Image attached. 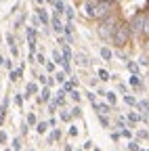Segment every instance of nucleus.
<instances>
[{"label": "nucleus", "mask_w": 149, "mask_h": 151, "mask_svg": "<svg viewBox=\"0 0 149 151\" xmlns=\"http://www.w3.org/2000/svg\"><path fill=\"white\" fill-rule=\"evenodd\" d=\"M99 122H101L103 128H109V120H107V116H99Z\"/></svg>", "instance_id": "26"}, {"label": "nucleus", "mask_w": 149, "mask_h": 151, "mask_svg": "<svg viewBox=\"0 0 149 151\" xmlns=\"http://www.w3.org/2000/svg\"><path fill=\"white\" fill-rule=\"evenodd\" d=\"M92 107H95V111L99 113V116H107V113L111 111V105L109 103H95Z\"/></svg>", "instance_id": "6"}, {"label": "nucleus", "mask_w": 149, "mask_h": 151, "mask_svg": "<svg viewBox=\"0 0 149 151\" xmlns=\"http://www.w3.org/2000/svg\"><path fill=\"white\" fill-rule=\"evenodd\" d=\"M141 120H143V118L139 116V113H135V111L128 113V122H130V124H137V122H141Z\"/></svg>", "instance_id": "16"}, {"label": "nucleus", "mask_w": 149, "mask_h": 151, "mask_svg": "<svg viewBox=\"0 0 149 151\" xmlns=\"http://www.w3.org/2000/svg\"><path fill=\"white\" fill-rule=\"evenodd\" d=\"M86 97H88V101H90L92 105H95V103H97V99H95V92H86Z\"/></svg>", "instance_id": "39"}, {"label": "nucleus", "mask_w": 149, "mask_h": 151, "mask_svg": "<svg viewBox=\"0 0 149 151\" xmlns=\"http://www.w3.org/2000/svg\"><path fill=\"white\" fill-rule=\"evenodd\" d=\"M40 103H46V101H50V88L48 86H44L42 90H40V99H38Z\"/></svg>", "instance_id": "9"}, {"label": "nucleus", "mask_w": 149, "mask_h": 151, "mask_svg": "<svg viewBox=\"0 0 149 151\" xmlns=\"http://www.w3.org/2000/svg\"><path fill=\"white\" fill-rule=\"evenodd\" d=\"M34 94H38V84L36 82H30L25 86V97H34Z\"/></svg>", "instance_id": "8"}, {"label": "nucleus", "mask_w": 149, "mask_h": 151, "mask_svg": "<svg viewBox=\"0 0 149 151\" xmlns=\"http://www.w3.org/2000/svg\"><path fill=\"white\" fill-rule=\"evenodd\" d=\"M4 151H11V149H4Z\"/></svg>", "instance_id": "51"}, {"label": "nucleus", "mask_w": 149, "mask_h": 151, "mask_svg": "<svg viewBox=\"0 0 149 151\" xmlns=\"http://www.w3.org/2000/svg\"><path fill=\"white\" fill-rule=\"evenodd\" d=\"M59 139H61V130H59V128H53L50 137H48V143H53V141H59Z\"/></svg>", "instance_id": "14"}, {"label": "nucleus", "mask_w": 149, "mask_h": 151, "mask_svg": "<svg viewBox=\"0 0 149 151\" xmlns=\"http://www.w3.org/2000/svg\"><path fill=\"white\" fill-rule=\"evenodd\" d=\"M55 9H57V11H55V15H61V13H65V4L61 2V0H57V2H55Z\"/></svg>", "instance_id": "20"}, {"label": "nucleus", "mask_w": 149, "mask_h": 151, "mask_svg": "<svg viewBox=\"0 0 149 151\" xmlns=\"http://www.w3.org/2000/svg\"><path fill=\"white\" fill-rule=\"evenodd\" d=\"M145 151H149V149H145Z\"/></svg>", "instance_id": "52"}, {"label": "nucleus", "mask_w": 149, "mask_h": 151, "mask_svg": "<svg viewBox=\"0 0 149 151\" xmlns=\"http://www.w3.org/2000/svg\"><path fill=\"white\" fill-rule=\"evenodd\" d=\"M78 151H82V149H78Z\"/></svg>", "instance_id": "53"}, {"label": "nucleus", "mask_w": 149, "mask_h": 151, "mask_svg": "<svg viewBox=\"0 0 149 151\" xmlns=\"http://www.w3.org/2000/svg\"><path fill=\"white\" fill-rule=\"evenodd\" d=\"M147 137H149V134H147L145 130H141V132H139V139H147Z\"/></svg>", "instance_id": "44"}, {"label": "nucleus", "mask_w": 149, "mask_h": 151, "mask_svg": "<svg viewBox=\"0 0 149 151\" xmlns=\"http://www.w3.org/2000/svg\"><path fill=\"white\" fill-rule=\"evenodd\" d=\"M15 103H17V107H23V97L21 94H15Z\"/></svg>", "instance_id": "32"}, {"label": "nucleus", "mask_w": 149, "mask_h": 151, "mask_svg": "<svg viewBox=\"0 0 149 151\" xmlns=\"http://www.w3.org/2000/svg\"><path fill=\"white\" fill-rule=\"evenodd\" d=\"M69 94H71V99H73V101H76V103H80V92H78L76 88H73V90H71Z\"/></svg>", "instance_id": "27"}, {"label": "nucleus", "mask_w": 149, "mask_h": 151, "mask_svg": "<svg viewBox=\"0 0 149 151\" xmlns=\"http://www.w3.org/2000/svg\"><path fill=\"white\" fill-rule=\"evenodd\" d=\"M65 15H67V19H69V21H71V19H73V9H69V6H65Z\"/></svg>", "instance_id": "36"}, {"label": "nucleus", "mask_w": 149, "mask_h": 151, "mask_svg": "<svg viewBox=\"0 0 149 151\" xmlns=\"http://www.w3.org/2000/svg\"><path fill=\"white\" fill-rule=\"evenodd\" d=\"M80 113H82V109H80V107L76 105V107H73V109H71V118H78V116H80Z\"/></svg>", "instance_id": "33"}, {"label": "nucleus", "mask_w": 149, "mask_h": 151, "mask_svg": "<svg viewBox=\"0 0 149 151\" xmlns=\"http://www.w3.org/2000/svg\"><path fill=\"white\" fill-rule=\"evenodd\" d=\"M128 149H130V151H139V143H137V141H130V143H128Z\"/></svg>", "instance_id": "28"}, {"label": "nucleus", "mask_w": 149, "mask_h": 151, "mask_svg": "<svg viewBox=\"0 0 149 151\" xmlns=\"http://www.w3.org/2000/svg\"><path fill=\"white\" fill-rule=\"evenodd\" d=\"M48 80H50V78H46V76H38V82H40V84H46V86H48Z\"/></svg>", "instance_id": "38"}, {"label": "nucleus", "mask_w": 149, "mask_h": 151, "mask_svg": "<svg viewBox=\"0 0 149 151\" xmlns=\"http://www.w3.org/2000/svg\"><path fill=\"white\" fill-rule=\"evenodd\" d=\"M76 63H78V65H88L86 55H78V57H76Z\"/></svg>", "instance_id": "25"}, {"label": "nucleus", "mask_w": 149, "mask_h": 151, "mask_svg": "<svg viewBox=\"0 0 149 151\" xmlns=\"http://www.w3.org/2000/svg\"><path fill=\"white\" fill-rule=\"evenodd\" d=\"M128 71H132L135 76H139V65L135 61H128Z\"/></svg>", "instance_id": "23"}, {"label": "nucleus", "mask_w": 149, "mask_h": 151, "mask_svg": "<svg viewBox=\"0 0 149 151\" xmlns=\"http://www.w3.org/2000/svg\"><path fill=\"white\" fill-rule=\"evenodd\" d=\"M6 42H9V46L13 48V46H17L15 44V38H13V34H6Z\"/></svg>", "instance_id": "29"}, {"label": "nucleus", "mask_w": 149, "mask_h": 151, "mask_svg": "<svg viewBox=\"0 0 149 151\" xmlns=\"http://www.w3.org/2000/svg\"><path fill=\"white\" fill-rule=\"evenodd\" d=\"M101 57H103L105 61H111V57H114V52H111V48L103 46V48H101Z\"/></svg>", "instance_id": "13"}, {"label": "nucleus", "mask_w": 149, "mask_h": 151, "mask_svg": "<svg viewBox=\"0 0 149 151\" xmlns=\"http://www.w3.org/2000/svg\"><path fill=\"white\" fill-rule=\"evenodd\" d=\"M21 73H23V65H19L17 69H11V82H17L21 78Z\"/></svg>", "instance_id": "10"}, {"label": "nucleus", "mask_w": 149, "mask_h": 151, "mask_svg": "<svg viewBox=\"0 0 149 151\" xmlns=\"http://www.w3.org/2000/svg\"><path fill=\"white\" fill-rule=\"evenodd\" d=\"M120 21H122V19L118 17L116 11L109 13L105 19H101V21H99V36H101V38H111V34L116 32V27H118Z\"/></svg>", "instance_id": "3"}, {"label": "nucleus", "mask_w": 149, "mask_h": 151, "mask_svg": "<svg viewBox=\"0 0 149 151\" xmlns=\"http://www.w3.org/2000/svg\"><path fill=\"white\" fill-rule=\"evenodd\" d=\"M114 2H103V0H86L84 2V11H86V17L90 19H105L109 13H114Z\"/></svg>", "instance_id": "1"}, {"label": "nucleus", "mask_w": 149, "mask_h": 151, "mask_svg": "<svg viewBox=\"0 0 149 151\" xmlns=\"http://www.w3.org/2000/svg\"><path fill=\"white\" fill-rule=\"evenodd\" d=\"M36 61H38L40 65H46V59H44V55H40V52L36 55Z\"/></svg>", "instance_id": "34"}, {"label": "nucleus", "mask_w": 149, "mask_h": 151, "mask_svg": "<svg viewBox=\"0 0 149 151\" xmlns=\"http://www.w3.org/2000/svg\"><path fill=\"white\" fill-rule=\"evenodd\" d=\"M6 141H9V137H6V132H4V130H0V145H4Z\"/></svg>", "instance_id": "30"}, {"label": "nucleus", "mask_w": 149, "mask_h": 151, "mask_svg": "<svg viewBox=\"0 0 149 151\" xmlns=\"http://www.w3.org/2000/svg\"><path fill=\"white\" fill-rule=\"evenodd\" d=\"M0 65H4V57H0Z\"/></svg>", "instance_id": "47"}, {"label": "nucleus", "mask_w": 149, "mask_h": 151, "mask_svg": "<svg viewBox=\"0 0 149 151\" xmlns=\"http://www.w3.org/2000/svg\"><path fill=\"white\" fill-rule=\"evenodd\" d=\"M50 25H53V32L63 34V23H61V17H59V15H53V17H50Z\"/></svg>", "instance_id": "5"}, {"label": "nucleus", "mask_w": 149, "mask_h": 151, "mask_svg": "<svg viewBox=\"0 0 149 151\" xmlns=\"http://www.w3.org/2000/svg\"><path fill=\"white\" fill-rule=\"evenodd\" d=\"M120 134H122V137H126V139H130V137H132V132H130V130H126V128H122V132H120Z\"/></svg>", "instance_id": "41"}, {"label": "nucleus", "mask_w": 149, "mask_h": 151, "mask_svg": "<svg viewBox=\"0 0 149 151\" xmlns=\"http://www.w3.org/2000/svg\"><path fill=\"white\" fill-rule=\"evenodd\" d=\"M55 82L65 84V82H67V73H65V71H57V73H55Z\"/></svg>", "instance_id": "12"}, {"label": "nucleus", "mask_w": 149, "mask_h": 151, "mask_svg": "<svg viewBox=\"0 0 149 151\" xmlns=\"http://www.w3.org/2000/svg\"><path fill=\"white\" fill-rule=\"evenodd\" d=\"M48 128H50L48 122H38V124H36V132H38V134H44Z\"/></svg>", "instance_id": "11"}, {"label": "nucleus", "mask_w": 149, "mask_h": 151, "mask_svg": "<svg viewBox=\"0 0 149 151\" xmlns=\"http://www.w3.org/2000/svg\"><path fill=\"white\" fill-rule=\"evenodd\" d=\"M13 147H15V151H19V149H21V143H19V139H15V141H13Z\"/></svg>", "instance_id": "42"}, {"label": "nucleus", "mask_w": 149, "mask_h": 151, "mask_svg": "<svg viewBox=\"0 0 149 151\" xmlns=\"http://www.w3.org/2000/svg\"><path fill=\"white\" fill-rule=\"evenodd\" d=\"M36 124V113H30L27 116V126H34Z\"/></svg>", "instance_id": "31"}, {"label": "nucleus", "mask_w": 149, "mask_h": 151, "mask_svg": "<svg viewBox=\"0 0 149 151\" xmlns=\"http://www.w3.org/2000/svg\"><path fill=\"white\" fill-rule=\"evenodd\" d=\"M124 103H126V105H130V107H137V103H139V101L132 97V94H124Z\"/></svg>", "instance_id": "15"}, {"label": "nucleus", "mask_w": 149, "mask_h": 151, "mask_svg": "<svg viewBox=\"0 0 149 151\" xmlns=\"http://www.w3.org/2000/svg\"><path fill=\"white\" fill-rule=\"evenodd\" d=\"M36 15H38V19H40L42 25H48V23H50V17H48V13H46L44 9H36Z\"/></svg>", "instance_id": "7"}, {"label": "nucleus", "mask_w": 149, "mask_h": 151, "mask_svg": "<svg viewBox=\"0 0 149 151\" xmlns=\"http://www.w3.org/2000/svg\"><path fill=\"white\" fill-rule=\"evenodd\" d=\"M36 36H38L36 29L34 27H27V42H36Z\"/></svg>", "instance_id": "21"}, {"label": "nucleus", "mask_w": 149, "mask_h": 151, "mask_svg": "<svg viewBox=\"0 0 149 151\" xmlns=\"http://www.w3.org/2000/svg\"><path fill=\"white\" fill-rule=\"evenodd\" d=\"M84 149H92V141H86L84 143Z\"/></svg>", "instance_id": "46"}, {"label": "nucleus", "mask_w": 149, "mask_h": 151, "mask_svg": "<svg viewBox=\"0 0 149 151\" xmlns=\"http://www.w3.org/2000/svg\"><path fill=\"white\" fill-rule=\"evenodd\" d=\"M92 151H101V149H92Z\"/></svg>", "instance_id": "50"}, {"label": "nucleus", "mask_w": 149, "mask_h": 151, "mask_svg": "<svg viewBox=\"0 0 149 151\" xmlns=\"http://www.w3.org/2000/svg\"><path fill=\"white\" fill-rule=\"evenodd\" d=\"M73 88H76V80H67V82L63 84V90H65V92H71Z\"/></svg>", "instance_id": "19"}, {"label": "nucleus", "mask_w": 149, "mask_h": 151, "mask_svg": "<svg viewBox=\"0 0 149 151\" xmlns=\"http://www.w3.org/2000/svg\"><path fill=\"white\" fill-rule=\"evenodd\" d=\"M103 2H114V0H103Z\"/></svg>", "instance_id": "49"}, {"label": "nucleus", "mask_w": 149, "mask_h": 151, "mask_svg": "<svg viewBox=\"0 0 149 151\" xmlns=\"http://www.w3.org/2000/svg\"><path fill=\"white\" fill-rule=\"evenodd\" d=\"M69 137H78V128L76 126H69Z\"/></svg>", "instance_id": "40"}, {"label": "nucleus", "mask_w": 149, "mask_h": 151, "mask_svg": "<svg viewBox=\"0 0 149 151\" xmlns=\"http://www.w3.org/2000/svg\"><path fill=\"white\" fill-rule=\"evenodd\" d=\"M46 71H48V73H55V63L46 61Z\"/></svg>", "instance_id": "37"}, {"label": "nucleus", "mask_w": 149, "mask_h": 151, "mask_svg": "<svg viewBox=\"0 0 149 151\" xmlns=\"http://www.w3.org/2000/svg\"><path fill=\"white\" fill-rule=\"evenodd\" d=\"M34 2H38V4H40V2H44V0H34Z\"/></svg>", "instance_id": "48"}, {"label": "nucleus", "mask_w": 149, "mask_h": 151, "mask_svg": "<svg viewBox=\"0 0 149 151\" xmlns=\"http://www.w3.org/2000/svg\"><path fill=\"white\" fill-rule=\"evenodd\" d=\"M99 78H101L103 82H107V80H111V76H109L107 69H99Z\"/></svg>", "instance_id": "22"}, {"label": "nucleus", "mask_w": 149, "mask_h": 151, "mask_svg": "<svg viewBox=\"0 0 149 151\" xmlns=\"http://www.w3.org/2000/svg\"><path fill=\"white\" fill-rule=\"evenodd\" d=\"M61 120H63V122H69V120H71V113H67V111H61Z\"/></svg>", "instance_id": "35"}, {"label": "nucleus", "mask_w": 149, "mask_h": 151, "mask_svg": "<svg viewBox=\"0 0 149 151\" xmlns=\"http://www.w3.org/2000/svg\"><path fill=\"white\" fill-rule=\"evenodd\" d=\"M130 86H135V88H141V76H130Z\"/></svg>", "instance_id": "17"}, {"label": "nucleus", "mask_w": 149, "mask_h": 151, "mask_svg": "<svg viewBox=\"0 0 149 151\" xmlns=\"http://www.w3.org/2000/svg\"><path fill=\"white\" fill-rule=\"evenodd\" d=\"M4 67H6V69H13V61H9V59H4Z\"/></svg>", "instance_id": "43"}, {"label": "nucleus", "mask_w": 149, "mask_h": 151, "mask_svg": "<svg viewBox=\"0 0 149 151\" xmlns=\"http://www.w3.org/2000/svg\"><path fill=\"white\" fill-rule=\"evenodd\" d=\"M137 107H139L141 111H145V113H147V111H149V101H139V103H137Z\"/></svg>", "instance_id": "24"}, {"label": "nucleus", "mask_w": 149, "mask_h": 151, "mask_svg": "<svg viewBox=\"0 0 149 151\" xmlns=\"http://www.w3.org/2000/svg\"><path fill=\"white\" fill-rule=\"evenodd\" d=\"M130 38H132V32H130L128 21H120L118 27H116V32L111 34L109 40H111V44H114L116 48H124V46H128Z\"/></svg>", "instance_id": "2"}, {"label": "nucleus", "mask_w": 149, "mask_h": 151, "mask_svg": "<svg viewBox=\"0 0 149 151\" xmlns=\"http://www.w3.org/2000/svg\"><path fill=\"white\" fill-rule=\"evenodd\" d=\"M105 99H107V103H109V105H116V101H118L116 92H105Z\"/></svg>", "instance_id": "18"}, {"label": "nucleus", "mask_w": 149, "mask_h": 151, "mask_svg": "<svg viewBox=\"0 0 149 151\" xmlns=\"http://www.w3.org/2000/svg\"><path fill=\"white\" fill-rule=\"evenodd\" d=\"M145 17H147V13H137V15H132V19L128 21L132 36H135V34L141 36V32H143V23H145Z\"/></svg>", "instance_id": "4"}, {"label": "nucleus", "mask_w": 149, "mask_h": 151, "mask_svg": "<svg viewBox=\"0 0 149 151\" xmlns=\"http://www.w3.org/2000/svg\"><path fill=\"white\" fill-rule=\"evenodd\" d=\"M55 124H57V120H55V118H50V120H48V126H50V128H55Z\"/></svg>", "instance_id": "45"}]
</instances>
